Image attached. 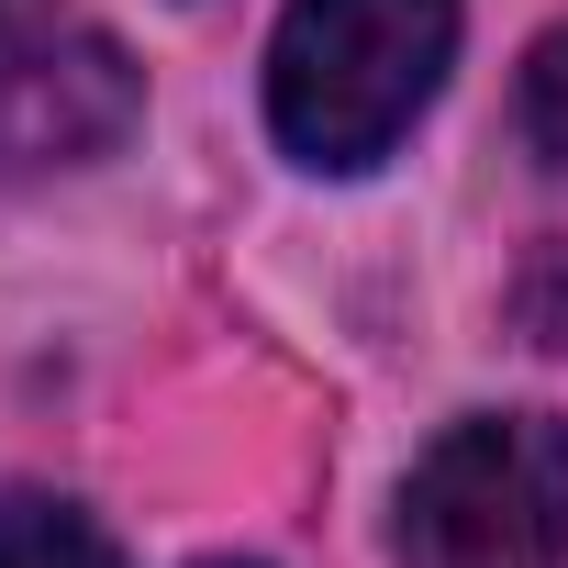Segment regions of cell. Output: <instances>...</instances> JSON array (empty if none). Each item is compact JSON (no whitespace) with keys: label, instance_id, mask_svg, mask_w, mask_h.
<instances>
[{"label":"cell","instance_id":"4","mask_svg":"<svg viewBox=\"0 0 568 568\" xmlns=\"http://www.w3.org/2000/svg\"><path fill=\"white\" fill-rule=\"evenodd\" d=\"M0 568H123L79 501H0Z\"/></svg>","mask_w":568,"mask_h":568},{"label":"cell","instance_id":"2","mask_svg":"<svg viewBox=\"0 0 568 568\" xmlns=\"http://www.w3.org/2000/svg\"><path fill=\"white\" fill-rule=\"evenodd\" d=\"M413 568H568V424L557 413H468L402 479Z\"/></svg>","mask_w":568,"mask_h":568},{"label":"cell","instance_id":"6","mask_svg":"<svg viewBox=\"0 0 568 568\" xmlns=\"http://www.w3.org/2000/svg\"><path fill=\"white\" fill-rule=\"evenodd\" d=\"M524 324H535L546 346H568V245L535 256V278H524Z\"/></svg>","mask_w":568,"mask_h":568},{"label":"cell","instance_id":"1","mask_svg":"<svg viewBox=\"0 0 568 568\" xmlns=\"http://www.w3.org/2000/svg\"><path fill=\"white\" fill-rule=\"evenodd\" d=\"M446 57H457V0H291L267 45V123L302 168L357 179L446 90Z\"/></svg>","mask_w":568,"mask_h":568},{"label":"cell","instance_id":"5","mask_svg":"<svg viewBox=\"0 0 568 568\" xmlns=\"http://www.w3.org/2000/svg\"><path fill=\"white\" fill-rule=\"evenodd\" d=\"M524 134H535L546 168H568V23L524 57Z\"/></svg>","mask_w":568,"mask_h":568},{"label":"cell","instance_id":"3","mask_svg":"<svg viewBox=\"0 0 568 568\" xmlns=\"http://www.w3.org/2000/svg\"><path fill=\"white\" fill-rule=\"evenodd\" d=\"M145 79L101 23H12L0 34V179L23 168H90L134 134Z\"/></svg>","mask_w":568,"mask_h":568},{"label":"cell","instance_id":"7","mask_svg":"<svg viewBox=\"0 0 568 568\" xmlns=\"http://www.w3.org/2000/svg\"><path fill=\"white\" fill-rule=\"evenodd\" d=\"M45 12V0H0V34H12V23H34Z\"/></svg>","mask_w":568,"mask_h":568}]
</instances>
